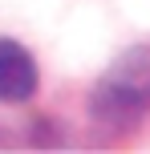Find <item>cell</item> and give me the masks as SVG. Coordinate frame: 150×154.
<instances>
[{"instance_id": "cell-1", "label": "cell", "mask_w": 150, "mask_h": 154, "mask_svg": "<svg viewBox=\"0 0 150 154\" xmlns=\"http://www.w3.org/2000/svg\"><path fill=\"white\" fill-rule=\"evenodd\" d=\"M37 61L24 45L16 41H0V101L16 106V101H29L37 93Z\"/></svg>"}]
</instances>
